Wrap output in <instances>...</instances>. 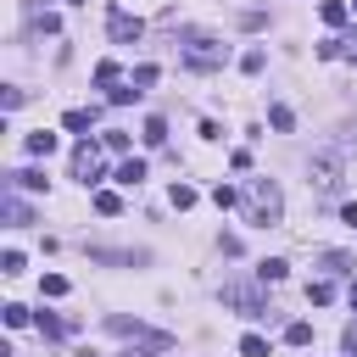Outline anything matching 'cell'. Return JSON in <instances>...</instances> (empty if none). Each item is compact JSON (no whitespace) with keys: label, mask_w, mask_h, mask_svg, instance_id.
<instances>
[{"label":"cell","mask_w":357,"mask_h":357,"mask_svg":"<svg viewBox=\"0 0 357 357\" xmlns=\"http://www.w3.org/2000/svg\"><path fill=\"white\" fill-rule=\"evenodd\" d=\"M346 56H351V61H357V45H351V50H346Z\"/></svg>","instance_id":"1f68e13d"},{"label":"cell","mask_w":357,"mask_h":357,"mask_svg":"<svg viewBox=\"0 0 357 357\" xmlns=\"http://www.w3.org/2000/svg\"><path fill=\"white\" fill-rule=\"evenodd\" d=\"M139 33H145V22H139V17L112 11V39H117V45H128V39H139Z\"/></svg>","instance_id":"52a82bcc"},{"label":"cell","mask_w":357,"mask_h":357,"mask_svg":"<svg viewBox=\"0 0 357 357\" xmlns=\"http://www.w3.org/2000/svg\"><path fill=\"white\" fill-rule=\"evenodd\" d=\"M100 145H106L112 156H128V134H123V128H112V134H100Z\"/></svg>","instance_id":"44dd1931"},{"label":"cell","mask_w":357,"mask_h":357,"mask_svg":"<svg viewBox=\"0 0 357 357\" xmlns=\"http://www.w3.org/2000/svg\"><path fill=\"white\" fill-rule=\"evenodd\" d=\"M307 173H312V184H318V190H335V184H340V151H318Z\"/></svg>","instance_id":"277c9868"},{"label":"cell","mask_w":357,"mask_h":357,"mask_svg":"<svg viewBox=\"0 0 357 357\" xmlns=\"http://www.w3.org/2000/svg\"><path fill=\"white\" fill-rule=\"evenodd\" d=\"M33 324H39V335H45V340H61V335H67V318H56V312H39Z\"/></svg>","instance_id":"5bb4252c"},{"label":"cell","mask_w":357,"mask_h":357,"mask_svg":"<svg viewBox=\"0 0 357 357\" xmlns=\"http://www.w3.org/2000/svg\"><path fill=\"white\" fill-rule=\"evenodd\" d=\"M139 139H145L151 151H156V145H167V123H162V117H145V128H139Z\"/></svg>","instance_id":"7c38bea8"},{"label":"cell","mask_w":357,"mask_h":357,"mask_svg":"<svg viewBox=\"0 0 357 357\" xmlns=\"http://www.w3.org/2000/svg\"><path fill=\"white\" fill-rule=\"evenodd\" d=\"M156 78H162V73H156V61H139V67H134V78H128V84H134V89H151V84H156Z\"/></svg>","instance_id":"2e32d148"},{"label":"cell","mask_w":357,"mask_h":357,"mask_svg":"<svg viewBox=\"0 0 357 357\" xmlns=\"http://www.w3.org/2000/svg\"><path fill=\"white\" fill-rule=\"evenodd\" d=\"M56 145H61V139H56V134H45V128H39V134H28V139H22V151H28V156H50V151H56Z\"/></svg>","instance_id":"9c48e42d"},{"label":"cell","mask_w":357,"mask_h":357,"mask_svg":"<svg viewBox=\"0 0 357 357\" xmlns=\"http://www.w3.org/2000/svg\"><path fill=\"white\" fill-rule=\"evenodd\" d=\"M167 201L184 212V206H195V190H190V184H173V190H167Z\"/></svg>","instance_id":"d4e9b609"},{"label":"cell","mask_w":357,"mask_h":357,"mask_svg":"<svg viewBox=\"0 0 357 357\" xmlns=\"http://www.w3.org/2000/svg\"><path fill=\"white\" fill-rule=\"evenodd\" d=\"M95 212H100V218H117V212H123V195H117V190H95Z\"/></svg>","instance_id":"4fadbf2b"},{"label":"cell","mask_w":357,"mask_h":357,"mask_svg":"<svg viewBox=\"0 0 357 357\" xmlns=\"http://www.w3.org/2000/svg\"><path fill=\"white\" fill-rule=\"evenodd\" d=\"M6 324H11V329H22V324H28V307H17V301H11V307H6Z\"/></svg>","instance_id":"f546056e"},{"label":"cell","mask_w":357,"mask_h":357,"mask_svg":"<svg viewBox=\"0 0 357 357\" xmlns=\"http://www.w3.org/2000/svg\"><path fill=\"white\" fill-rule=\"evenodd\" d=\"M223 307H240L245 318H262V296L251 284H223Z\"/></svg>","instance_id":"5b68a950"},{"label":"cell","mask_w":357,"mask_h":357,"mask_svg":"<svg viewBox=\"0 0 357 357\" xmlns=\"http://www.w3.org/2000/svg\"><path fill=\"white\" fill-rule=\"evenodd\" d=\"M112 178H117V184H139V178H145V156H123Z\"/></svg>","instance_id":"ba28073f"},{"label":"cell","mask_w":357,"mask_h":357,"mask_svg":"<svg viewBox=\"0 0 357 357\" xmlns=\"http://www.w3.org/2000/svg\"><path fill=\"white\" fill-rule=\"evenodd\" d=\"M95 84H106V89H112V84H123V73H117V61H100V67H95Z\"/></svg>","instance_id":"cb8c5ba5"},{"label":"cell","mask_w":357,"mask_h":357,"mask_svg":"<svg viewBox=\"0 0 357 357\" xmlns=\"http://www.w3.org/2000/svg\"><path fill=\"white\" fill-rule=\"evenodd\" d=\"M6 218H11V229H22V223H28V218H33V212H28V206H22V201H17V195H6Z\"/></svg>","instance_id":"7402d4cb"},{"label":"cell","mask_w":357,"mask_h":357,"mask_svg":"<svg viewBox=\"0 0 357 357\" xmlns=\"http://www.w3.org/2000/svg\"><path fill=\"white\" fill-rule=\"evenodd\" d=\"M351 11H357V0H351Z\"/></svg>","instance_id":"d6a6232c"},{"label":"cell","mask_w":357,"mask_h":357,"mask_svg":"<svg viewBox=\"0 0 357 357\" xmlns=\"http://www.w3.org/2000/svg\"><path fill=\"white\" fill-rule=\"evenodd\" d=\"M318 17H324L329 28H340V22L351 17V6H346V0H324V6H318Z\"/></svg>","instance_id":"8fae6325"},{"label":"cell","mask_w":357,"mask_h":357,"mask_svg":"<svg viewBox=\"0 0 357 357\" xmlns=\"http://www.w3.org/2000/svg\"><path fill=\"white\" fill-rule=\"evenodd\" d=\"M307 301H312V307H329V301H335V284H329V279H312V284H307Z\"/></svg>","instance_id":"9a60e30c"},{"label":"cell","mask_w":357,"mask_h":357,"mask_svg":"<svg viewBox=\"0 0 357 357\" xmlns=\"http://www.w3.org/2000/svg\"><path fill=\"white\" fill-rule=\"evenodd\" d=\"M340 218H346V223L357 229V201H346V206H340Z\"/></svg>","instance_id":"4dcf8cb0"},{"label":"cell","mask_w":357,"mask_h":357,"mask_svg":"<svg viewBox=\"0 0 357 357\" xmlns=\"http://www.w3.org/2000/svg\"><path fill=\"white\" fill-rule=\"evenodd\" d=\"M95 117H100V106H73V112L61 117V128H67V134H84V139H89V128H95Z\"/></svg>","instance_id":"8992f818"},{"label":"cell","mask_w":357,"mask_h":357,"mask_svg":"<svg viewBox=\"0 0 357 357\" xmlns=\"http://www.w3.org/2000/svg\"><path fill=\"white\" fill-rule=\"evenodd\" d=\"M39 296H67V279H61V273H45V279H39Z\"/></svg>","instance_id":"484cf974"},{"label":"cell","mask_w":357,"mask_h":357,"mask_svg":"<svg viewBox=\"0 0 357 357\" xmlns=\"http://www.w3.org/2000/svg\"><path fill=\"white\" fill-rule=\"evenodd\" d=\"M279 212H284V195H279V184H273V178H251V190H245V223H257V229H273V223H279Z\"/></svg>","instance_id":"6da1fadb"},{"label":"cell","mask_w":357,"mask_h":357,"mask_svg":"<svg viewBox=\"0 0 357 357\" xmlns=\"http://www.w3.org/2000/svg\"><path fill=\"white\" fill-rule=\"evenodd\" d=\"M212 201H218V206H223V212H229V206H234V201H240V195H234V190H229V184H218V190H212Z\"/></svg>","instance_id":"f1b7e54d"},{"label":"cell","mask_w":357,"mask_h":357,"mask_svg":"<svg viewBox=\"0 0 357 357\" xmlns=\"http://www.w3.org/2000/svg\"><path fill=\"white\" fill-rule=\"evenodd\" d=\"M223 61H229V45H218L212 33H195L184 45V67H195V73H218Z\"/></svg>","instance_id":"7a4b0ae2"},{"label":"cell","mask_w":357,"mask_h":357,"mask_svg":"<svg viewBox=\"0 0 357 357\" xmlns=\"http://www.w3.org/2000/svg\"><path fill=\"white\" fill-rule=\"evenodd\" d=\"M22 268H28L22 251H6V257H0V273H22Z\"/></svg>","instance_id":"83f0119b"},{"label":"cell","mask_w":357,"mask_h":357,"mask_svg":"<svg viewBox=\"0 0 357 357\" xmlns=\"http://www.w3.org/2000/svg\"><path fill=\"white\" fill-rule=\"evenodd\" d=\"M73 173L84 184H100V151H95V139H78L73 145Z\"/></svg>","instance_id":"3957f363"},{"label":"cell","mask_w":357,"mask_h":357,"mask_svg":"<svg viewBox=\"0 0 357 357\" xmlns=\"http://www.w3.org/2000/svg\"><path fill=\"white\" fill-rule=\"evenodd\" d=\"M11 184L17 190H45V173L39 167H22V173H11Z\"/></svg>","instance_id":"d6986e66"},{"label":"cell","mask_w":357,"mask_h":357,"mask_svg":"<svg viewBox=\"0 0 357 357\" xmlns=\"http://www.w3.org/2000/svg\"><path fill=\"white\" fill-rule=\"evenodd\" d=\"M240 357H268V340H262V335H245V340H240Z\"/></svg>","instance_id":"4316f807"},{"label":"cell","mask_w":357,"mask_h":357,"mask_svg":"<svg viewBox=\"0 0 357 357\" xmlns=\"http://www.w3.org/2000/svg\"><path fill=\"white\" fill-rule=\"evenodd\" d=\"M139 95H145V89H134V84H112V95H106V100H112V106H134Z\"/></svg>","instance_id":"e0dca14e"},{"label":"cell","mask_w":357,"mask_h":357,"mask_svg":"<svg viewBox=\"0 0 357 357\" xmlns=\"http://www.w3.org/2000/svg\"><path fill=\"white\" fill-rule=\"evenodd\" d=\"M284 340H290V346H312V324H301V318H296V324L284 329Z\"/></svg>","instance_id":"603a6c76"},{"label":"cell","mask_w":357,"mask_h":357,"mask_svg":"<svg viewBox=\"0 0 357 357\" xmlns=\"http://www.w3.org/2000/svg\"><path fill=\"white\" fill-rule=\"evenodd\" d=\"M240 67H245V73H262V67H268V50H262V45H251V50L240 56Z\"/></svg>","instance_id":"ffe728a7"},{"label":"cell","mask_w":357,"mask_h":357,"mask_svg":"<svg viewBox=\"0 0 357 357\" xmlns=\"http://www.w3.org/2000/svg\"><path fill=\"white\" fill-rule=\"evenodd\" d=\"M268 123H273L279 134H290V128H296V112H290V106H268Z\"/></svg>","instance_id":"ac0fdd59"},{"label":"cell","mask_w":357,"mask_h":357,"mask_svg":"<svg viewBox=\"0 0 357 357\" xmlns=\"http://www.w3.org/2000/svg\"><path fill=\"white\" fill-rule=\"evenodd\" d=\"M284 273H290V262H284V257H268V262H257V279H262V284H279Z\"/></svg>","instance_id":"30bf717a"}]
</instances>
